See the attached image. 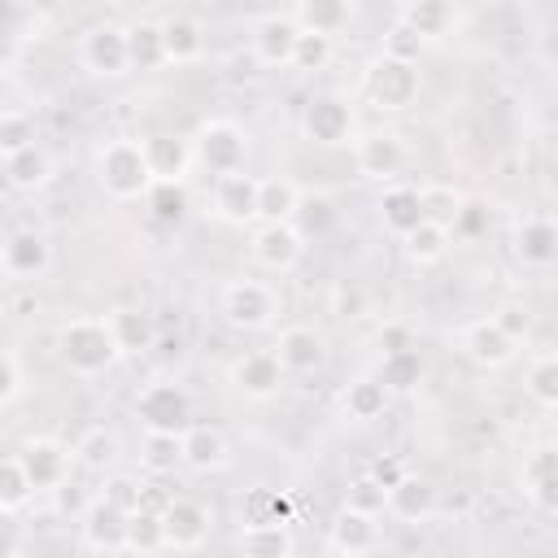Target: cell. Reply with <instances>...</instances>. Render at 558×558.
Segmentation results:
<instances>
[{
  "label": "cell",
  "mask_w": 558,
  "mask_h": 558,
  "mask_svg": "<svg viewBox=\"0 0 558 558\" xmlns=\"http://www.w3.org/2000/svg\"><path fill=\"white\" fill-rule=\"evenodd\" d=\"M462 349H466V357L471 362H480V366H506L510 357H514V340L493 323V318H475V323H466L462 327Z\"/></svg>",
  "instance_id": "cell-19"
},
{
  "label": "cell",
  "mask_w": 558,
  "mask_h": 558,
  "mask_svg": "<svg viewBox=\"0 0 558 558\" xmlns=\"http://www.w3.org/2000/svg\"><path fill=\"white\" fill-rule=\"evenodd\" d=\"M418 201H423V218L436 227H449L458 205H462V196L453 187H418Z\"/></svg>",
  "instance_id": "cell-48"
},
{
  "label": "cell",
  "mask_w": 558,
  "mask_h": 558,
  "mask_svg": "<svg viewBox=\"0 0 558 558\" xmlns=\"http://www.w3.org/2000/svg\"><path fill=\"white\" fill-rule=\"evenodd\" d=\"M179 453H183V466H192V471H218L227 462V436L218 427L187 423L179 432Z\"/></svg>",
  "instance_id": "cell-23"
},
{
  "label": "cell",
  "mask_w": 558,
  "mask_h": 558,
  "mask_svg": "<svg viewBox=\"0 0 558 558\" xmlns=\"http://www.w3.org/2000/svg\"><path fill=\"white\" fill-rule=\"evenodd\" d=\"M0 279H4V257H0Z\"/></svg>",
  "instance_id": "cell-59"
},
{
  "label": "cell",
  "mask_w": 558,
  "mask_h": 558,
  "mask_svg": "<svg viewBox=\"0 0 558 558\" xmlns=\"http://www.w3.org/2000/svg\"><path fill=\"white\" fill-rule=\"evenodd\" d=\"M301 231L292 227V222H262L257 231H253V240H248V253H253V262L262 266V270H275V275H283V270H292L296 262H301Z\"/></svg>",
  "instance_id": "cell-10"
},
{
  "label": "cell",
  "mask_w": 558,
  "mask_h": 558,
  "mask_svg": "<svg viewBox=\"0 0 558 558\" xmlns=\"http://www.w3.org/2000/svg\"><path fill=\"white\" fill-rule=\"evenodd\" d=\"M292 218H301V222H305V231H314V235H323V231L336 222V214H331V201H327V196H310V201H301Z\"/></svg>",
  "instance_id": "cell-50"
},
{
  "label": "cell",
  "mask_w": 558,
  "mask_h": 558,
  "mask_svg": "<svg viewBox=\"0 0 558 558\" xmlns=\"http://www.w3.org/2000/svg\"><path fill=\"white\" fill-rule=\"evenodd\" d=\"M231 379H235V388H240L244 397H253V401H270V397L283 388V371H279V362H275L270 349H253V353L235 357Z\"/></svg>",
  "instance_id": "cell-17"
},
{
  "label": "cell",
  "mask_w": 558,
  "mask_h": 558,
  "mask_svg": "<svg viewBox=\"0 0 558 558\" xmlns=\"http://www.w3.org/2000/svg\"><path fill=\"white\" fill-rule=\"evenodd\" d=\"M493 323H497L514 344H523V340H527V331H532V318H527V310H523V305H501V310L493 314Z\"/></svg>",
  "instance_id": "cell-54"
},
{
  "label": "cell",
  "mask_w": 558,
  "mask_h": 558,
  "mask_svg": "<svg viewBox=\"0 0 558 558\" xmlns=\"http://www.w3.org/2000/svg\"><path fill=\"white\" fill-rule=\"evenodd\" d=\"M384 497H388V493H384V488L362 471V475L353 480V488H349V501H344V506L366 510V514H379V510H384Z\"/></svg>",
  "instance_id": "cell-49"
},
{
  "label": "cell",
  "mask_w": 558,
  "mask_h": 558,
  "mask_svg": "<svg viewBox=\"0 0 558 558\" xmlns=\"http://www.w3.org/2000/svg\"><path fill=\"white\" fill-rule=\"evenodd\" d=\"M423 92V74L418 65H405V61H388V57H375L371 70H366V96L379 113H401L418 100Z\"/></svg>",
  "instance_id": "cell-4"
},
{
  "label": "cell",
  "mask_w": 558,
  "mask_h": 558,
  "mask_svg": "<svg viewBox=\"0 0 558 558\" xmlns=\"http://www.w3.org/2000/svg\"><path fill=\"white\" fill-rule=\"evenodd\" d=\"M384 510H392V514L405 519V523H423V519L436 510V488H432L427 480H418V475H405L397 488H388Z\"/></svg>",
  "instance_id": "cell-27"
},
{
  "label": "cell",
  "mask_w": 558,
  "mask_h": 558,
  "mask_svg": "<svg viewBox=\"0 0 558 558\" xmlns=\"http://www.w3.org/2000/svg\"><path fill=\"white\" fill-rule=\"evenodd\" d=\"M157 31H161V57L170 65H187L205 52V26L187 13H170L166 22H157Z\"/></svg>",
  "instance_id": "cell-22"
},
{
  "label": "cell",
  "mask_w": 558,
  "mask_h": 558,
  "mask_svg": "<svg viewBox=\"0 0 558 558\" xmlns=\"http://www.w3.org/2000/svg\"><path fill=\"white\" fill-rule=\"evenodd\" d=\"M100 497L109 501V506H118V510H135L140 506V484L131 480V475H113V480H105V488H100Z\"/></svg>",
  "instance_id": "cell-52"
},
{
  "label": "cell",
  "mask_w": 558,
  "mask_h": 558,
  "mask_svg": "<svg viewBox=\"0 0 558 558\" xmlns=\"http://www.w3.org/2000/svg\"><path fill=\"white\" fill-rule=\"evenodd\" d=\"M22 388V371H17V357L9 349H0V405H9Z\"/></svg>",
  "instance_id": "cell-55"
},
{
  "label": "cell",
  "mask_w": 558,
  "mask_h": 558,
  "mask_svg": "<svg viewBox=\"0 0 558 558\" xmlns=\"http://www.w3.org/2000/svg\"><path fill=\"white\" fill-rule=\"evenodd\" d=\"M379 541H384V532H379V514L340 506V514L331 519V549H340V554H349V558H366V554H375Z\"/></svg>",
  "instance_id": "cell-14"
},
{
  "label": "cell",
  "mask_w": 558,
  "mask_h": 558,
  "mask_svg": "<svg viewBox=\"0 0 558 558\" xmlns=\"http://www.w3.org/2000/svg\"><path fill=\"white\" fill-rule=\"evenodd\" d=\"M323 558H349V554H340V549H327V554H323Z\"/></svg>",
  "instance_id": "cell-58"
},
{
  "label": "cell",
  "mask_w": 558,
  "mask_h": 558,
  "mask_svg": "<svg viewBox=\"0 0 558 558\" xmlns=\"http://www.w3.org/2000/svg\"><path fill=\"white\" fill-rule=\"evenodd\" d=\"M296 541H292V527L279 523V527H240V554L244 558H292Z\"/></svg>",
  "instance_id": "cell-35"
},
{
  "label": "cell",
  "mask_w": 558,
  "mask_h": 558,
  "mask_svg": "<svg viewBox=\"0 0 558 558\" xmlns=\"http://www.w3.org/2000/svg\"><path fill=\"white\" fill-rule=\"evenodd\" d=\"M74 458L87 466V471H105L118 462V436L109 427H87L74 445Z\"/></svg>",
  "instance_id": "cell-41"
},
{
  "label": "cell",
  "mask_w": 558,
  "mask_h": 558,
  "mask_svg": "<svg viewBox=\"0 0 558 558\" xmlns=\"http://www.w3.org/2000/svg\"><path fill=\"white\" fill-rule=\"evenodd\" d=\"M397 22H405V26L427 44V39H440V35L449 31L453 4H445V0H414V4H401V9H397Z\"/></svg>",
  "instance_id": "cell-32"
},
{
  "label": "cell",
  "mask_w": 558,
  "mask_h": 558,
  "mask_svg": "<svg viewBox=\"0 0 558 558\" xmlns=\"http://www.w3.org/2000/svg\"><path fill=\"white\" fill-rule=\"evenodd\" d=\"M144 205H148L153 222H161V227H179V222L187 218V187H183V183H170V179H157V183L148 187Z\"/></svg>",
  "instance_id": "cell-36"
},
{
  "label": "cell",
  "mask_w": 558,
  "mask_h": 558,
  "mask_svg": "<svg viewBox=\"0 0 558 558\" xmlns=\"http://www.w3.org/2000/svg\"><path fill=\"white\" fill-rule=\"evenodd\" d=\"M31 497H35V493H31V484H26L22 466H17V453H13V458H0V514L26 510Z\"/></svg>",
  "instance_id": "cell-44"
},
{
  "label": "cell",
  "mask_w": 558,
  "mask_h": 558,
  "mask_svg": "<svg viewBox=\"0 0 558 558\" xmlns=\"http://www.w3.org/2000/svg\"><path fill=\"white\" fill-rule=\"evenodd\" d=\"M327 61H331V39L327 35H314V31H296L292 65L296 70H323Z\"/></svg>",
  "instance_id": "cell-47"
},
{
  "label": "cell",
  "mask_w": 558,
  "mask_h": 558,
  "mask_svg": "<svg viewBox=\"0 0 558 558\" xmlns=\"http://www.w3.org/2000/svg\"><path fill=\"white\" fill-rule=\"evenodd\" d=\"M83 541L96 549V554H113V549H126V510L109 506L105 497H96L83 514Z\"/></svg>",
  "instance_id": "cell-21"
},
{
  "label": "cell",
  "mask_w": 558,
  "mask_h": 558,
  "mask_svg": "<svg viewBox=\"0 0 558 558\" xmlns=\"http://www.w3.org/2000/svg\"><path fill=\"white\" fill-rule=\"evenodd\" d=\"M144 153H148V166H153V179H170V183H183L187 166H192V148L174 135H153L144 140Z\"/></svg>",
  "instance_id": "cell-30"
},
{
  "label": "cell",
  "mask_w": 558,
  "mask_h": 558,
  "mask_svg": "<svg viewBox=\"0 0 558 558\" xmlns=\"http://www.w3.org/2000/svg\"><path fill=\"white\" fill-rule=\"evenodd\" d=\"M344 414L349 418H357V423H371V418H379L384 414V405H388V392L379 388V379L375 375H362V379H353L349 388H344Z\"/></svg>",
  "instance_id": "cell-38"
},
{
  "label": "cell",
  "mask_w": 558,
  "mask_h": 558,
  "mask_svg": "<svg viewBox=\"0 0 558 558\" xmlns=\"http://www.w3.org/2000/svg\"><path fill=\"white\" fill-rule=\"evenodd\" d=\"M31 144H35L31 118L17 113V109H4V113H0V157H13V153H22V148H31Z\"/></svg>",
  "instance_id": "cell-45"
},
{
  "label": "cell",
  "mask_w": 558,
  "mask_h": 558,
  "mask_svg": "<svg viewBox=\"0 0 558 558\" xmlns=\"http://www.w3.org/2000/svg\"><path fill=\"white\" fill-rule=\"evenodd\" d=\"M519 484H523V493H527L545 514H554V506H558V453H554V445H541V449H532V453L523 458Z\"/></svg>",
  "instance_id": "cell-18"
},
{
  "label": "cell",
  "mask_w": 558,
  "mask_h": 558,
  "mask_svg": "<svg viewBox=\"0 0 558 558\" xmlns=\"http://www.w3.org/2000/svg\"><path fill=\"white\" fill-rule=\"evenodd\" d=\"M270 353H275V362H279L283 375H310V371H318L327 362V340L314 327L292 323V327L279 331V340H275Z\"/></svg>",
  "instance_id": "cell-11"
},
{
  "label": "cell",
  "mask_w": 558,
  "mask_h": 558,
  "mask_svg": "<svg viewBox=\"0 0 558 558\" xmlns=\"http://www.w3.org/2000/svg\"><path fill=\"white\" fill-rule=\"evenodd\" d=\"M301 131H305V140H314V144H344L349 131H353V109H349V100H340V96H331V92L314 96V100L305 105V113H301Z\"/></svg>",
  "instance_id": "cell-12"
},
{
  "label": "cell",
  "mask_w": 558,
  "mask_h": 558,
  "mask_svg": "<svg viewBox=\"0 0 558 558\" xmlns=\"http://www.w3.org/2000/svg\"><path fill=\"white\" fill-rule=\"evenodd\" d=\"M279 314V292L262 279H231L222 288V318L240 331H262Z\"/></svg>",
  "instance_id": "cell-5"
},
{
  "label": "cell",
  "mask_w": 558,
  "mask_h": 558,
  "mask_svg": "<svg viewBox=\"0 0 558 558\" xmlns=\"http://www.w3.org/2000/svg\"><path fill=\"white\" fill-rule=\"evenodd\" d=\"M379 218H384V227L392 231V235H410L418 222H427L423 218V201H418V187H388L384 196H379Z\"/></svg>",
  "instance_id": "cell-28"
},
{
  "label": "cell",
  "mask_w": 558,
  "mask_h": 558,
  "mask_svg": "<svg viewBox=\"0 0 558 558\" xmlns=\"http://www.w3.org/2000/svg\"><path fill=\"white\" fill-rule=\"evenodd\" d=\"M292 523V497L279 488H248L240 497V527H279Z\"/></svg>",
  "instance_id": "cell-26"
},
{
  "label": "cell",
  "mask_w": 558,
  "mask_h": 558,
  "mask_svg": "<svg viewBox=\"0 0 558 558\" xmlns=\"http://www.w3.org/2000/svg\"><path fill=\"white\" fill-rule=\"evenodd\" d=\"M514 257L523 266H536V270L554 266V257H558V227H554L549 214H523L519 218V227H514Z\"/></svg>",
  "instance_id": "cell-15"
},
{
  "label": "cell",
  "mask_w": 558,
  "mask_h": 558,
  "mask_svg": "<svg viewBox=\"0 0 558 558\" xmlns=\"http://www.w3.org/2000/svg\"><path fill=\"white\" fill-rule=\"evenodd\" d=\"M70 462H74V449L61 445L57 436H31L22 449H17V466L31 484V493H48V488H65L70 480Z\"/></svg>",
  "instance_id": "cell-7"
},
{
  "label": "cell",
  "mask_w": 558,
  "mask_h": 558,
  "mask_svg": "<svg viewBox=\"0 0 558 558\" xmlns=\"http://www.w3.org/2000/svg\"><path fill=\"white\" fill-rule=\"evenodd\" d=\"M57 353L74 375H100L122 357L105 318H70L57 331Z\"/></svg>",
  "instance_id": "cell-2"
},
{
  "label": "cell",
  "mask_w": 558,
  "mask_h": 558,
  "mask_svg": "<svg viewBox=\"0 0 558 558\" xmlns=\"http://www.w3.org/2000/svg\"><path fill=\"white\" fill-rule=\"evenodd\" d=\"M135 414H140L144 432H174L179 436L187 427V418H192V397L174 379H153V384L140 388Z\"/></svg>",
  "instance_id": "cell-6"
},
{
  "label": "cell",
  "mask_w": 558,
  "mask_h": 558,
  "mask_svg": "<svg viewBox=\"0 0 558 558\" xmlns=\"http://www.w3.org/2000/svg\"><path fill=\"white\" fill-rule=\"evenodd\" d=\"M288 17H292L296 31H314V35H327V39H331V35L353 17V9L340 4V0H314V4H296Z\"/></svg>",
  "instance_id": "cell-34"
},
{
  "label": "cell",
  "mask_w": 558,
  "mask_h": 558,
  "mask_svg": "<svg viewBox=\"0 0 558 558\" xmlns=\"http://www.w3.org/2000/svg\"><path fill=\"white\" fill-rule=\"evenodd\" d=\"M366 475L388 493V488H397L410 471H405V462L401 458H392V453H379V458H371V466H366Z\"/></svg>",
  "instance_id": "cell-53"
},
{
  "label": "cell",
  "mask_w": 558,
  "mask_h": 558,
  "mask_svg": "<svg viewBox=\"0 0 558 558\" xmlns=\"http://www.w3.org/2000/svg\"><path fill=\"white\" fill-rule=\"evenodd\" d=\"M379 388L388 392V397H401V392H414L418 388V379H423V357H418V349H397V353H384V362H379Z\"/></svg>",
  "instance_id": "cell-31"
},
{
  "label": "cell",
  "mask_w": 558,
  "mask_h": 558,
  "mask_svg": "<svg viewBox=\"0 0 558 558\" xmlns=\"http://www.w3.org/2000/svg\"><path fill=\"white\" fill-rule=\"evenodd\" d=\"M140 462H144L148 475H170L174 466H183L179 436H174V432H148V436H144V453H140Z\"/></svg>",
  "instance_id": "cell-42"
},
{
  "label": "cell",
  "mask_w": 558,
  "mask_h": 558,
  "mask_svg": "<svg viewBox=\"0 0 558 558\" xmlns=\"http://www.w3.org/2000/svg\"><path fill=\"white\" fill-rule=\"evenodd\" d=\"M379 57H388V61H405V65H418V57H423V39L405 26V22H392L388 26V35H384V52Z\"/></svg>",
  "instance_id": "cell-46"
},
{
  "label": "cell",
  "mask_w": 558,
  "mask_h": 558,
  "mask_svg": "<svg viewBox=\"0 0 558 558\" xmlns=\"http://www.w3.org/2000/svg\"><path fill=\"white\" fill-rule=\"evenodd\" d=\"M292 44H296V26L288 13H270L253 26V61L257 65H292Z\"/></svg>",
  "instance_id": "cell-20"
},
{
  "label": "cell",
  "mask_w": 558,
  "mask_h": 558,
  "mask_svg": "<svg viewBox=\"0 0 558 558\" xmlns=\"http://www.w3.org/2000/svg\"><path fill=\"white\" fill-rule=\"evenodd\" d=\"M523 392H527L541 410H554V405H558V357H554V353H541V357L527 366Z\"/></svg>",
  "instance_id": "cell-40"
},
{
  "label": "cell",
  "mask_w": 558,
  "mask_h": 558,
  "mask_svg": "<svg viewBox=\"0 0 558 558\" xmlns=\"http://www.w3.org/2000/svg\"><path fill=\"white\" fill-rule=\"evenodd\" d=\"M170 497H174V493H166L161 484H140V506H135V510H153V514H161Z\"/></svg>",
  "instance_id": "cell-56"
},
{
  "label": "cell",
  "mask_w": 558,
  "mask_h": 558,
  "mask_svg": "<svg viewBox=\"0 0 558 558\" xmlns=\"http://www.w3.org/2000/svg\"><path fill=\"white\" fill-rule=\"evenodd\" d=\"M244 153H248V135H244L235 122H227V118L205 122V126L196 131V140H192V161H196L201 170H209L214 179L244 170Z\"/></svg>",
  "instance_id": "cell-3"
},
{
  "label": "cell",
  "mask_w": 558,
  "mask_h": 558,
  "mask_svg": "<svg viewBox=\"0 0 558 558\" xmlns=\"http://www.w3.org/2000/svg\"><path fill=\"white\" fill-rule=\"evenodd\" d=\"M105 323H109V331H113V344H118V353H131V357H140V353H148V349L157 344V323H153V314H144V310H131V305H122V310L105 314Z\"/></svg>",
  "instance_id": "cell-25"
},
{
  "label": "cell",
  "mask_w": 558,
  "mask_h": 558,
  "mask_svg": "<svg viewBox=\"0 0 558 558\" xmlns=\"http://www.w3.org/2000/svg\"><path fill=\"white\" fill-rule=\"evenodd\" d=\"M484 227H488V209L475 205V201H462L458 214H453V222H449V235H466V240H475Z\"/></svg>",
  "instance_id": "cell-51"
},
{
  "label": "cell",
  "mask_w": 558,
  "mask_h": 558,
  "mask_svg": "<svg viewBox=\"0 0 558 558\" xmlns=\"http://www.w3.org/2000/svg\"><path fill=\"white\" fill-rule=\"evenodd\" d=\"M449 244H453L449 227H436V222H418V227L405 235V253H410V262H418V266L440 262V257L449 253Z\"/></svg>",
  "instance_id": "cell-39"
},
{
  "label": "cell",
  "mask_w": 558,
  "mask_h": 558,
  "mask_svg": "<svg viewBox=\"0 0 558 558\" xmlns=\"http://www.w3.org/2000/svg\"><path fill=\"white\" fill-rule=\"evenodd\" d=\"M353 161H357V174L388 183V179H397V174L405 170L410 148H405V140H401L397 131H371V135H362V140H357Z\"/></svg>",
  "instance_id": "cell-9"
},
{
  "label": "cell",
  "mask_w": 558,
  "mask_h": 558,
  "mask_svg": "<svg viewBox=\"0 0 558 558\" xmlns=\"http://www.w3.org/2000/svg\"><path fill=\"white\" fill-rule=\"evenodd\" d=\"M96 179H100L105 196H113V201H144L148 187L157 183L144 140H109L96 153Z\"/></svg>",
  "instance_id": "cell-1"
},
{
  "label": "cell",
  "mask_w": 558,
  "mask_h": 558,
  "mask_svg": "<svg viewBox=\"0 0 558 558\" xmlns=\"http://www.w3.org/2000/svg\"><path fill=\"white\" fill-rule=\"evenodd\" d=\"M296 205H301V192L292 179H283V174L257 179V218L262 222H292Z\"/></svg>",
  "instance_id": "cell-29"
},
{
  "label": "cell",
  "mask_w": 558,
  "mask_h": 558,
  "mask_svg": "<svg viewBox=\"0 0 558 558\" xmlns=\"http://www.w3.org/2000/svg\"><path fill=\"white\" fill-rule=\"evenodd\" d=\"M122 31H126V57H131V70H157V65H166L157 22H131V26H122Z\"/></svg>",
  "instance_id": "cell-37"
},
{
  "label": "cell",
  "mask_w": 558,
  "mask_h": 558,
  "mask_svg": "<svg viewBox=\"0 0 558 558\" xmlns=\"http://www.w3.org/2000/svg\"><path fill=\"white\" fill-rule=\"evenodd\" d=\"M0 257H4V275L31 279V275H44V270H48L52 248H48V240L35 235V231H13V235L0 244Z\"/></svg>",
  "instance_id": "cell-24"
},
{
  "label": "cell",
  "mask_w": 558,
  "mask_h": 558,
  "mask_svg": "<svg viewBox=\"0 0 558 558\" xmlns=\"http://www.w3.org/2000/svg\"><path fill=\"white\" fill-rule=\"evenodd\" d=\"M379 344H384V353H397V349H414L405 327H388V331H379Z\"/></svg>",
  "instance_id": "cell-57"
},
{
  "label": "cell",
  "mask_w": 558,
  "mask_h": 558,
  "mask_svg": "<svg viewBox=\"0 0 558 558\" xmlns=\"http://www.w3.org/2000/svg\"><path fill=\"white\" fill-rule=\"evenodd\" d=\"M214 214L222 222H240V227L253 222L257 218V179L248 170L214 179Z\"/></svg>",
  "instance_id": "cell-16"
},
{
  "label": "cell",
  "mask_w": 558,
  "mask_h": 558,
  "mask_svg": "<svg viewBox=\"0 0 558 558\" xmlns=\"http://www.w3.org/2000/svg\"><path fill=\"white\" fill-rule=\"evenodd\" d=\"M209 536V510L196 497H170L161 510V545L174 554L201 549Z\"/></svg>",
  "instance_id": "cell-8"
},
{
  "label": "cell",
  "mask_w": 558,
  "mask_h": 558,
  "mask_svg": "<svg viewBox=\"0 0 558 558\" xmlns=\"http://www.w3.org/2000/svg\"><path fill=\"white\" fill-rule=\"evenodd\" d=\"M48 174H52V161H48V153H44L39 144H31V148L4 157V179H9V187H17V192H35V187H44Z\"/></svg>",
  "instance_id": "cell-33"
},
{
  "label": "cell",
  "mask_w": 558,
  "mask_h": 558,
  "mask_svg": "<svg viewBox=\"0 0 558 558\" xmlns=\"http://www.w3.org/2000/svg\"><path fill=\"white\" fill-rule=\"evenodd\" d=\"M83 65L92 74H105V78H118L131 70V57H126V31L122 26H92L83 35V48H78Z\"/></svg>",
  "instance_id": "cell-13"
},
{
  "label": "cell",
  "mask_w": 558,
  "mask_h": 558,
  "mask_svg": "<svg viewBox=\"0 0 558 558\" xmlns=\"http://www.w3.org/2000/svg\"><path fill=\"white\" fill-rule=\"evenodd\" d=\"M126 549L131 554H157L161 545V514L153 510H131L126 514Z\"/></svg>",
  "instance_id": "cell-43"
}]
</instances>
